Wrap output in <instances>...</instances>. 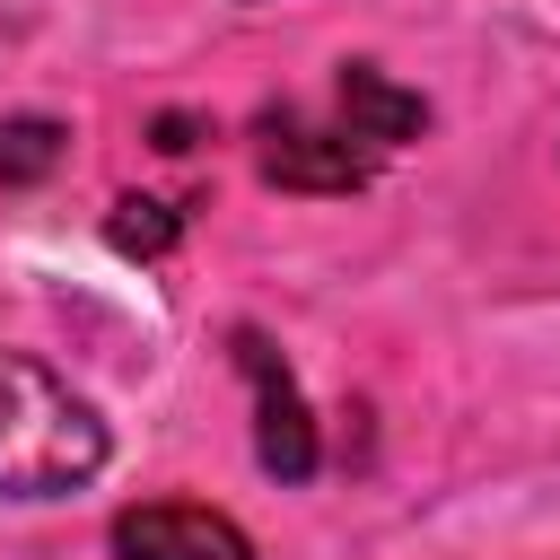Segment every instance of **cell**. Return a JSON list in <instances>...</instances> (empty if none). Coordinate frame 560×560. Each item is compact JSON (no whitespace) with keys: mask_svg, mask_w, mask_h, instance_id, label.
<instances>
[{"mask_svg":"<svg viewBox=\"0 0 560 560\" xmlns=\"http://www.w3.org/2000/svg\"><path fill=\"white\" fill-rule=\"evenodd\" d=\"M105 472V420L26 350H0V490L61 499Z\"/></svg>","mask_w":560,"mask_h":560,"instance_id":"cell-1","label":"cell"},{"mask_svg":"<svg viewBox=\"0 0 560 560\" xmlns=\"http://www.w3.org/2000/svg\"><path fill=\"white\" fill-rule=\"evenodd\" d=\"M236 368L254 376V455H262V472L271 481H306L315 472V420H306V394H298V376L280 368V350L262 341V332H236Z\"/></svg>","mask_w":560,"mask_h":560,"instance_id":"cell-2","label":"cell"},{"mask_svg":"<svg viewBox=\"0 0 560 560\" xmlns=\"http://www.w3.org/2000/svg\"><path fill=\"white\" fill-rule=\"evenodd\" d=\"M262 175L289 192H350L368 184V140L306 122V114H262Z\"/></svg>","mask_w":560,"mask_h":560,"instance_id":"cell-3","label":"cell"},{"mask_svg":"<svg viewBox=\"0 0 560 560\" xmlns=\"http://www.w3.org/2000/svg\"><path fill=\"white\" fill-rule=\"evenodd\" d=\"M114 560H254V542L219 508H122Z\"/></svg>","mask_w":560,"mask_h":560,"instance_id":"cell-4","label":"cell"},{"mask_svg":"<svg viewBox=\"0 0 560 560\" xmlns=\"http://www.w3.org/2000/svg\"><path fill=\"white\" fill-rule=\"evenodd\" d=\"M341 131L368 140V149H394V140H420V131H429V105H420L411 88H394L385 70L350 61V70H341Z\"/></svg>","mask_w":560,"mask_h":560,"instance_id":"cell-5","label":"cell"},{"mask_svg":"<svg viewBox=\"0 0 560 560\" xmlns=\"http://www.w3.org/2000/svg\"><path fill=\"white\" fill-rule=\"evenodd\" d=\"M61 122H44V114H9L0 122V184H35V175H52L61 166Z\"/></svg>","mask_w":560,"mask_h":560,"instance_id":"cell-6","label":"cell"},{"mask_svg":"<svg viewBox=\"0 0 560 560\" xmlns=\"http://www.w3.org/2000/svg\"><path fill=\"white\" fill-rule=\"evenodd\" d=\"M114 245H122V254H166V245H175V210H166V201H140V192L114 201Z\"/></svg>","mask_w":560,"mask_h":560,"instance_id":"cell-7","label":"cell"}]
</instances>
